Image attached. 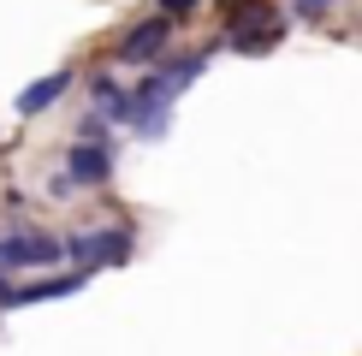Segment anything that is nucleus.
Instances as JSON below:
<instances>
[{
	"label": "nucleus",
	"mask_w": 362,
	"mask_h": 356,
	"mask_svg": "<svg viewBox=\"0 0 362 356\" xmlns=\"http://www.w3.org/2000/svg\"><path fill=\"white\" fill-rule=\"evenodd\" d=\"M66 256L83 267V273H101V267H119L131 256V232L125 226H95V232H78V237H66Z\"/></svg>",
	"instance_id": "obj_1"
},
{
	"label": "nucleus",
	"mask_w": 362,
	"mask_h": 356,
	"mask_svg": "<svg viewBox=\"0 0 362 356\" xmlns=\"http://www.w3.org/2000/svg\"><path fill=\"white\" fill-rule=\"evenodd\" d=\"M66 261V237H48V232H6L0 237V267L6 273H30V267H54Z\"/></svg>",
	"instance_id": "obj_2"
},
{
	"label": "nucleus",
	"mask_w": 362,
	"mask_h": 356,
	"mask_svg": "<svg viewBox=\"0 0 362 356\" xmlns=\"http://www.w3.org/2000/svg\"><path fill=\"white\" fill-rule=\"evenodd\" d=\"M167 36H173V18H167V12H155V18H143L125 42H119V59H125V66H148V59L167 54Z\"/></svg>",
	"instance_id": "obj_3"
},
{
	"label": "nucleus",
	"mask_w": 362,
	"mask_h": 356,
	"mask_svg": "<svg viewBox=\"0 0 362 356\" xmlns=\"http://www.w3.org/2000/svg\"><path fill=\"white\" fill-rule=\"evenodd\" d=\"M66 172H71V184H107V178H113V155L101 143L78 137V143L66 148Z\"/></svg>",
	"instance_id": "obj_4"
},
{
	"label": "nucleus",
	"mask_w": 362,
	"mask_h": 356,
	"mask_svg": "<svg viewBox=\"0 0 362 356\" xmlns=\"http://www.w3.org/2000/svg\"><path fill=\"white\" fill-rule=\"evenodd\" d=\"M66 89H71V71H48V78H36L30 89H18V113L30 119V113H42V107H54Z\"/></svg>",
	"instance_id": "obj_5"
},
{
	"label": "nucleus",
	"mask_w": 362,
	"mask_h": 356,
	"mask_svg": "<svg viewBox=\"0 0 362 356\" xmlns=\"http://www.w3.org/2000/svg\"><path fill=\"white\" fill-rule=\"evenodd\" d=\"M83 285H89L83 267H78V273H59V279H42V285H18V291H12V309H18V303H48V297H71Z\"/></svg>",
	"instance_id": "obj_6"
},
{
	"label": "nucleus",
	"mask_w": 362,
	"mask_h": 356,
	"mask_svg": "<svg viewBox=\"0 0 362 356\" xmlns=\"http://www.w3.org/2000/svg\"><path fill=\"white\" fill-rule=\"evenodd\" d=\"M89 95H95V113L101 119H131V95L113 78H95V83H89Z\"/></svg>",
	"instance_id": "obj_7"
},
{
	"label": "nucleus",
	"mask_w": 362,
	"mask_h": 356,
	"mask_svg": "<svg viewBox=\"0 0 362 356\" xmlns=\"http://www.w3.org/2000/svg\"><path fill=\"white\" fill-rule=\"evenodd\" d=\"M202 6V0H160V12H167V18H185V12H196Z\"/></svg>",
	"instance_id": "obj_8"
}]
</instances>
